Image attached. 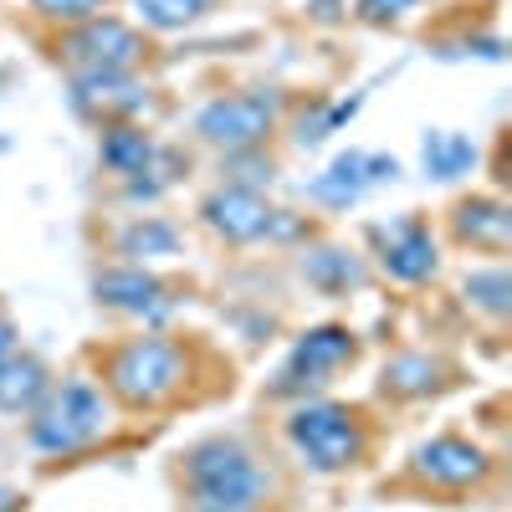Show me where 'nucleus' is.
Wrapping results in <instances>:
<instances>
[{"mask_svg": "<svg viewBox=\"0 0 512 512\" xmlns=\"http://www.w3.org/2000/svg\"><path fill=\"white\" fill-rule=\"evenodd\" d=\"M185 492L195 512H256L267 497V472L241 441L210 436L185 451Z\"/></svg>", "mask_w": 512, "mask_h": 512, "instance_id": "1", "label": "nucleus"}, {"mask_svg": "<svg viewBox=\"0 0 512 512\" xmlns=\"http://www.w3.org/2000/svg\"><path fill=\"white\" fill-rule=\"evenodd\" d=\"M103 431H108V405H103V395L93 390L88 379H67L62 390H47L41 405L31 410V425H26L31 446L47 451V456L82 451V446H93Z\"/></svg>", "mask_w": 512, "mask_h": 512, "instance_id": "2", "label": "nucleus"}, {"mask_svg": "<svg viewBox=\"0 0 512 512\" xmlns=\"http://www.w3.org/2000/svg\"><path fill=\"white\" fill-rule=\"evenodd\" d=\"M185 384V349L164 333H149V338H134L123 344L113 359H108V390L134 405V410H154L164 405Z\"/></svg>", "mask_w": 512, "mask_h": 512, "instance_id": "3", "label": "nucleus"}, {"mask_svg": "<svg viewBox=\"0 0 512 512\" xmlns=\"http://www.w3.org/2000/svg\"><path fill=\"white\" fill-rule=\"evenodd\" d=\"M287 441L297 446V456H303L313 472H344V466H354L364 456V425L349 405L318 400V405L292 410Z\"/></svg>", "mask_w": 512, "mask_h": 512, "instance_id": "4", "label": "nucleus"}, {"mask_svg": "<svg viewBox=\"0 0 512 512\" xmlns=\"http://www.w3.org/2000/svg\"><path fill=\"white\" fill-rule=\"evenodd\" d=\"M200 216L205 226L236 241V246H251V241H267V236H297L303 226L287 221V210L267 205V195H256L251 185H221L200 200Z\"/></svg>", "mask_w": 512, "mask_h": 512, "instance_id": "5", "label": "nucleus"}, {"mask_svg": "<svg viewBox=\"0 0 512 512\" xmlns=\"http://www.w3.org/2000/svg\"><path fill=\"white\" fill-rule=\"evenodd\" d=\"M282 103L277 93H231V98H216V103H205L200 118H195V134L205 144H216V149H251V144H262L272 134V123H277Z\"/></svg>", "mask_w": 512, "mask_h": 512, "instance_id": "6", "label": "nucleus"}, {"mask_svg": "<svg viewBox=\"0 0 512 512\" xmlns=\"http://www.w3.org/2000/svg\"><path fill=\"white\" fill-rule=\"evenodd\" d=\"M62 57L77 72H134V62L144 57V36L113 16H88L62 41Z\"/></svg>", "mask_w": 512, "mask_h": 512, "instance_id": "7", "label": "nucleus"}, {"mask_svg": "<svg viewBox=\"0 0 512 512\" xmlns=\"http://www.w3.org/2000/svg\"><path fill=\"white\" fill-rule=\"evenodd\" d=\"M354 359V333L338 328V323H323V328H308L303 338L292 344L287 364L277 369V395H303V390H318V384Z\"/></svg>", "mask_w": 512, "mask_h": 512, "instance_id": "8", "label": "nucleus"}, {"mask_svg": "<svg viewBox=\"0 0 512 512\" xmlns=\"http://www.w3.org/2000/svg\"><path fill=\"white\" fill-rule=\"evenodd\" d=\"M384 180H400V159L395 154H369V149H349L338 154L323 175L308 185V195L318 205H333V210H349L364 190L384 185Z\"/></svg>", "mask_w": 512, "mask_h": 512, "instance_id": "9", "label": "nucleus"}, {"mask_svg": "<svg viewBox=\"0 0 512 512\" xmlns=\"http://www.w3.org/2000/svg\"><path fill=\"white\" fill-rule=\"evenodd\" d=\"M369 236L379 241V262H384V272H390L395 282H425V277H436L441 256H436V236H431V226H425V221L405 216L395 226H374Z\"/></svg>", "mask_w": 512, "mask_h": 512, "instance_id": "10", "label": "nucleus"}, {"mask_svg": "<svg viewBox=\"0 0 512 512\" xmlns=\"http://www.w3.org/2000/svg\"><path fill=\"white\" fill-rule=\"evenodd\" d=\"M98 303L103 308H118V313H134V318H149V323H164L169 313H175V297H169V287L144 272V267H113L93 282Z\"/></svg>", "mask_w": 512, "mask_h": 512, "instance_id": "11", "label": "nucleus"}, {"mask_svg": "<svg viewBox=\"0 0 512 512\" xmlns=\"http://www.w3.org/2000/svg\"><path fill=\"white\" fill-rule=\"evenodd\" d=\"M415 472L436 487H472L487 477V451L461 436H436L415 451Z\"/></svg>", "mask_w": 512, "mask_h": 512, "instance_id": "12", "label": "nucleus"}, {"mask_svg": "<svg viewBox=\"0 0 512 512\" xmlns=\"http://www.w3.org/2000/svg\"><path fill=\"white\" fill-rule=\"evenodd\" d=\"M72 103H77L82 113L118 118V113H139V108L149 103V93H144L128 72H77V77H72Z\"/></svg>", "mask_w": 512, "mask_h": 512, "instance_id": "13", "label": "nucleus"}, {"mask_svg": "<svg viewBox=\"0 0 512 512\" xmlns=\"http://www.w3.org/2000/svg\"><path fill=\"white\" fill-rule=\"evenodd\" d=\"M451 226L466 246H477V251H507L512 246V210L502 200H487V195H472V200H461L451 210Z\"/></svg>", "mask_w": 512, "mask_h": 512, "instance_id": "14", "label": "nucleus"}, {"mask_svg": "<svg viewBox=\"0 0 512 512\" xmlns=\"http://www.w3.org/2000/svg\"><path fill=\"white\" fill-rule=\"evenodd\" d=\"M47 390H52V374H47V364H41V359H31V354L0 359V410H6V415L36 410Z\"/></svg>", "mask_w": 512, "mask_h": 512, "instance_id": "15", "label": "nucleus"}, {"mask_svg": "<svg viewBox=\"0 0 512 512\" xmlns=\"http://www.w3.org/2000/svg\"><path fill=\"white\" fill-rule=\"evenodd\" d=\"M98 154H103V164L113 169V175H123V180L149 175L154 159H159V149L149 144V134H139V128H128V123L103 128V144H98Z\"/></svg>", "mask_w": 512, "mask_h": 512, "instance_id": "16", "label": "nucleus"}, {"mask_svg": "<svg viewBox=\"0 0 512 512\" xmlns=\"http://www.w3.org/2000/svg\"><path fill=\"white\" fill-rule=\"evenodd\" d=\"M420 164L431 180H461L466 169L477 164V144L466 134H451V128H431V134L420 139Z\"/></svg>", "mask_w": 512, "mask_h": 512, "instance_id": "17", "label": "nucleus"}, {"mask_svg": "<svg viewBox=\"0 0 512 512\" xmlns=\"http://www.w3.org/2000/svg\"><path fill=\"white\" fill-rule=\"evenodd\" d=\"M303 277H308L318 292H349V287L364 282V267H359V256H354V251L323 246V251H313L308 262H303Z\"/></svg>", "mask_w": 512, "mask_h": 512, "instance_id": "18", "label": "nucleus"}, {"mask_svg": "<svg viewBox=\"0 0 512 512\" xmlns=\"http://www.w3.org/2000/svg\"><path fill=\"white\" fill-rule=\"evenodd\" d=\"M436 384H441V364L425 359V354H405L395 364H384V395L415 400V395H431Z\"/></svg>", "mask_w": 512, "mask_h": 512, "instance_id": "19", "label": "nucleus"}, {"mask_svg": "<svg viewBox=\"0 0 512 512\" xmlns=\"http://www.w3.org/2000/svg\"><path fill=\"white\" fill-rule=\"evenodd\" d=\"M205 6H210V0H134L139 21L154 26V31H180L195 16H205Z\"/></svg>", "mask_w": 512, "mask_h": 512, "instance_id": "20", "label": "nucleus"}, {"mask_svg": "<svg viewBox=\"0 0 512 512\" xmlns=\"http://www.w3.org/2000/svg\"><path fill=\"white\" fill-rule=\"evenodd\" d=\"M175 246H180V236H175V226H164V221H139V226H128L118 236L123 256H169Z\"/></svg>", "mask_w": 512, "mask_h": 512, "instance_id": "21", "label": "nucleus"}, {"mask_svg": "<svg viewBox=\"0 0 512 512\" xmlns=\"http://www.w3.org/2000/svg\"><path fill=\"white\" fill-rule=\"evenodd\" d=\"M466 297H472L482 313L507 318V308H512V282H507L502 267H492V272H472V277H466Z\"/></svg>", "mask_w": 512, "mask_h": 512, "instance_id": "22", "label": "nucleus"}, {"mask_svg": "<svg viewBox=\"0 0 512 512\" xmlns=\"http://www.w3.org/2000/svg\"><path fill=\"white\" fill-rule=\"evenodd\" d=\"M31 6L47 21H88V16H98L108 6V0H31Z\"/></svg>", "mask_w": 512, "mask_h": 512, "instance_id": "23", "label": "nucleus"}, {"mask_svg": "<svg viewBox=\"0 0 512 512\" xmlns=\"http://www.w3.org/2000/svg\"><path fill=\"white\" fill-rule=\"evenodd\" d=\"M405 11H415V0H359V21H369V26H390Z\"/></svg>", "mask_w": 512, "mask_h": 512, "instance_id": "24", "label": "nucleus"}, {"mask_svg": "<svg viewBox=\"0 0 512 512\" xmlns=\"http://www.w3.org/2000/svg\"><path fill=\"white\" fill-rule=\"evenodd\" d=\"M11 354H16V323L0 318V359H11Z\"/></svg>", "mask_w": 512, "mask_h": 512, "instance_id": "25", "label": "nucleus"}]
</instances>
